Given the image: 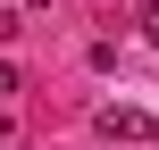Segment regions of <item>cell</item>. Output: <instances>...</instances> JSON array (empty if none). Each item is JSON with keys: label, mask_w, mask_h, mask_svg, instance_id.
Returning <instances> with one entry per match:
<instances>
[{"label": "cell", "mask_w": 159, "mask_h": 150, "mask_svg": "<svg viewBox=\"0 0 159 150\" xmlns=\"http://www.w3.org/2000/svg\"><path fill=\"white\" fill-rule=\"evenodd\" d=\"M134 25H143V42H159V0H143V8H134Z\"/></svg>", "instance_id": "cell-1"}, {"label": "cell", "mask_w": 159, "mask_h": 150, "mask_svg": "<svg viewBox=\"0 0 159 150\" xmlns=\"http://www.w3.org/2000/svg\"><path fill=\"white\" fill-rule=\"evenodd\" d=\"M17 84H25V75H17V67H8V58H0V100H8V92H17Z\"/></svg>", "instance_id": "cell-2"}]
</instances>
